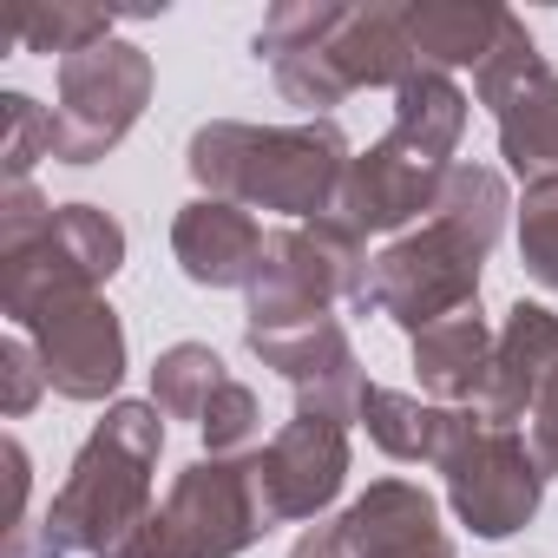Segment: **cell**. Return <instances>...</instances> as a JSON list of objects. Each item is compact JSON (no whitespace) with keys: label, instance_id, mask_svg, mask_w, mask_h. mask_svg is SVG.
I'll return each mask as SVG.
<instances>
[{"label":"cell","instance_id":"ffe728a7","mask_svg":"<svg viewBox=\"0 0 558 558\" xmlns=\"http://www.w3.org/2000/svg\"><path fill=\"white\" fill-rule=\"evenodd\" d=\"M499 158L532 184V178H551L558 171V73H532L499 112Z\"/></svg>","mask_w":558,"mask_h":558},{"label":"cell","instance_id":"7a4b0ae2","mask_svg":"<svg viewBox=\"0 0 558 558\" xmlns=\"http://www.w3.org/2000/svg\"><path fill=\"white\" fill-rule=\"evenodd\" d=\"M158 453H165V414L151 401H112L47 506L34 532V558H112L158 512L151 506Z\"/></svg>","mask_w":558,"mask_h":558},{"label":"cell","instance_id":"484cf974","mask_svg":"<svg viewBox=\"0 0 558 558\" xmlns=\"http://www.w3.org/2000/svg\"><path fill=\"white\" fill-rule=\"evenodd\" d=\"M0 119H8V138H0V171H8V184H27V171L40 158H53V112L34 93H0Z\"/></svg>","mask_w":558,"mask_h":558},{"label":"cell","instance_id":"52a82bcc","mask_svg":"<svg viewBox=\"0 0 558 558\" xmlns=\"http://www.w3.org/2000/svg\"><path fill=\"white\" fill-rule=\"evenodd\" d=\"M362 269H368V243H362L349 223H336V217L269 230V243H263V269H256V283L243 290V296H250L243 323L329 316L336 303L355 296Z\"/></svg>","mask_w":558,"mask_h":558},{"label":"cell","instance_id":"3957f363","mask_svg":"<svg viewBox=\"0 0 558 558\" xmlns=\"http://www.w3.org/2000/svg\"><path fill=\"white\" fill-rule=\"evenodd\" d=\"M125 269V230L99 204H47L34 184L0 191V310L34 323L53 303L99 296Z\"/></svg>","mask_w":558,"mask_h":558},{"label":"cell","instance_id":"d6986e66","mask_svg":"<svg viewBox=\"0 0 558 558\" xmlns=\"http://www.w3.org/2000/svg\"><path fill=\"white\" fill-rule=\"evenodd\" d=\"M362 427H368V440H375L388 460H401V466H440L447 434H453V408L368 381V395H362Z\"/></svg>","mask_w":558,"mask_h":558},{"label":"cell","instance_id":"8fae6325","mask_svg":"<svg viewBox=\"0 0 558 558\" xmlns=\"http://www.w3.org/2000/svg\"><path fill=\"white\" fill-rule=\"evenodd\" d=\"M21 336L34 342V355L47 368V388L60 401H106L112 408V395L125 381V323L106 296L53 303L34 323H21Z\"/></svg>","mask_w":558,"mask_h":558},{"label":"cell","instance_id":"4316f807","mask_svg":"<svg viewBox=\"0 0 558 558\" xmlns=\"http://www.w3.org/2000/svg\"><path fill=\"white\" fill-rule=\"evenodd\" d=\"M256 427H263V408H256V388H243V381H223V388L210 395L204 421H197L210 460H236V453L256 440Z\"/></svg>","mask_w":558,"mask_h":558},{"label":"cell","instance_id":"5bb4252c","mask_svg":"<svg viewBox=\"0 0 558 558\" xmlns=\"http://www.w3.org/2000/svg\"><path fill=\"white\" fill-rule=\"evenodd\" d=\"M336 532H342L349 558H453L440 506L414 480H375L362 499H349Z\"/></svg>","mask_w":558,"mask_h":558},{"label":"cell","instance_id":"ba28073f","mask_svg":"<svg viewBox=\"0 0 558 558\" xmlns=\"http://www.w3.org/2000/svg\"><path fill=\"white\" fill-rule=\"evenodd\" d=\"M158 532L171 538L178 558H243L256 538L276 532L269 506H263V486H256V466L250 453L236 460H191L165 506H158Z\"/></svg>","mask_w":558,"mask_h":558},{"label":"cell","instance_id":"9a60e30c","mask_svg":"<svg viewBox=\"0 0 558 558\" xmlns=\"http://www.w3.org/2000/svg\"><path fill=\"white\" fill-rule=\"evenodd\" d=\"M329 60V73L342 80V93H362V86H388L401 93L414 73H421V53L408 40V14L395 0H368V8H349L336 21V34L316 47Z\"/></svg>","mask_w":558,"mask_h":558},{"label":"cell","instance_id":"e0dca14e","mask_svg":"<svg viewBox=\"0 0 558 558\" xmlns=\"http://www.w3.org/2000/svg\"><path fill=\"white\" fill-rule=\"evenodd\" d=\"M551 355H558V316H551L545 303H525V296H519V303L506 310V323H499L493 381H486L480 414H486L493 427H519V434H525V414H532V395H538Z\"/></svg>","mask_w":558,"mask_h":558},{"label":"cell","instance_id":"30bf717a","mask_svg":"<svg viewBox=\"0 0 558 558\" xmlns=\"http://www.w3.org/2000/svg\"><path fill=\"white\" fill-rule=\"evenodd\" d=\"M243 342L263 368H276L296 388V414H323V421H362V355L342 329V316H296V323H243Z\"/></svg>","mask_w":558,"mask_h":558},{"label":"cell","instance_id":"7c38bea8","mask_svg":"<svg viewBox=\"0 0 558 558\" xmlns=\"http://www.w3.org/2000/svg\"><path fill=\"white\" fill-rule=\"evenodd\" d=\"M250 466H256V486L276 525L323 519L349 486V427L323 414H296L276 427L263 453H250Z\"/></svg>","mask_w":558,"mask_h":558},{"label":"cell","instance_id":"d4e9b609","mask_svg":"<svg viewBox=\"0 0 558 558\" xmlns=\"http://www.w3.org/2000/svg\"><path fill=\"white\" fill-rule=\"evenodd\" d=\"M532 73H545V53H538V40H532V27L519 21V14H506V27H499V40H493V53H486V66L473 73V86H480V106H506Z\"/></svg>","mask_w":558,"mask_h":558},{"label":"cell","instance_id":"9c48e42d","mask_svg":"<svg viewBox=\"0 0 558 558\" xmlns=\"http://www.w3.org/2000/svg\"><path fill=\"white\" fill-rule=\"evenodd\" d=\"M447 171H453V158H440V151H427V145H414L408 132H395L388 125V138H375L368 151H355V165H349V178H342V197H336V223H349L362 243L368 236H408L414 223H427L434 217V204H440V191H447Z\"/></svg>","mask_w":558,"mask_h":558},{"label":"cell","instance_id":"ac0fdd59","mask_svg":"<svg viewBox=\"0 0 558 558\" xmlns=\"http://www.w3.org/2000/svg\"><path fill=\"white\" fill-rule=\"evenodd\" d=\"M401 14L421 66L434 73H460V66L480 73L506 27V8H493V0H401Z\"/></svg>","mask_w":558,"mask_h":558},{"label":"cell","instance_id":"f546056e","mask_svg":"<svg viewBox=\"0 0 558 558\" xmlns=\"http://www.w3.org/2000/svg\"><path fill=\"white\" fill-rule=\"evenodd\" d=\"M290 558H349V545H342V532H336V519H329V525H310V532L290 545Z\"/></svg>","mask_w":558,"mask_h":558},{"label":"cell","instance_id":"6da1fadb","mask_svg":"<svg viewBox=\"0 0 558 558\" xmlns=\"http://www.w3.org/2000/svg\"><path fill=\"white\" fill-rule=\"evenodd\" d=\"M349 165L355 151L336 119H303V125L210 119L184 145V171L197 178L204 197H223L243 210H283L296 223H316L336 210Z\"/></svg>","mask_w":558,"mask_h":558},{"label":"cell","instance_id":"2e32d148","mask_svg":"<svg viewBox=\"0 0 558 558\" xmlns=\"http://www.w3.org/2000/svg\"><path fill=\"white\" fill-rule=\"evenodd\" d=\"M408 342H414V375H421V395L427 401H440V408H480L486 401L499 329L480 310H460L447 323H427Z\"/></svg>","mask_w":558,"mask_h":558},{"label":"cell","instance_id":"7402d4cb","mask_svg":"<svg viewBox=\"0 0 558 558\" xmlns=\"http://www.w3.org/2000/svg\"><path fill=\"white\" fill-rule=\"evenodd\" d=\"M223 381H230V375H223L217 349H204V342H171V349L151 362V408H158L165 421H204V408H210V395H217Z\"/></svg>","mask_w":558,"mask_h":558},{"label":"cell","instance_id":"4fadbf2b","mask_svg":"<svg viewBox=\"0 0 558 558\" xmlns=\"http://www.w3.org/2000/svg\"><path fill=\"white\" fill-rule=\"evenodd\" d=\"M263 223L223 197H191L171 217V256L197 290H250L263 269Z\"/></svg>","mask_w":558,"mask_h":558},{"label":"cell","instance_id":"277c9868","mask_svg":"<svg viewBox=\"0 0 558 558\" xmlns=\"http://www.w3.org/2000/svg\"><path fill=\"white\" fill-rule=\"evenodd\" d=\"M499 236H486L480 223H466L460 210L434 204L427 223H414L408 236L381 243L362 269V283L349 296V310L362 316H388L408 336H421L427 323H447L460 310H480V269L493 256Z\"/></svg>","mask_w":558,"mask_h":558},{"label":"cell","instance_id":"8992f818","mask_svg":"<svg viewBox=\"0 0 558 558\" xmlns=\"http://www.w3.org/2000/svg\"><path fill=\"white\" fill-rule=\"evenodd\" d=\"M60 99H53V158L60 165H99L125 145V132L151 106V53L132 40H99L73 60H60Z\"/></svg>","mask_w":558,"mask_h":558},{"label":"cell","instance_id":"603a6c76","mask_svg":"<svg viewBox=\"0 0 558 558\" xmlns=\"http://www.w3.org/2000/svg\"><path fill=\"white\" fill-rule=\"evenodd\" d=\"M112 21H119L112 8L53 0V8H21V14H14V40H21L27 53H60V60H73V53L112 40Z\"/></svg>","mask_w":558,"mask_h":558},{"label":"cell","instance_id":"f1b7e54d","mask_svg":"<svg viewBox=\"0 0 558 558\" xmlns=\"http://www.w3.org/2000/svg\"><path fill=\"white\" fill-rule=\"evenodd\" d=\"M525 440H532V453H538V466H545V480H551V473H558V355H551V368H545V381H538V395H532Z\"/></svg>","mask_w":558,"mask_h":558},{"label":"cell","instance_id":"5b68a950","mask_svg":"<svg viewBox=\"0 0 558 558\" xmlns=\"http://www.w3.org/2000/svg\"><path fill=\"white\" fill-rule=\"evenodd\" d=\"M447 506L473 538H512L538 519L545 466L519 427H493L480 408H453V434L440 453Z\"/></svg>","mask_w":558,"mask_h":558},{"label":"cell","instance_id":"cb8c5ba5","mask_svg":"<svg viewBox=\"0 0 558 558\" xmlns=\"http://www.w3.org/2000/svg\"><path fill=\"white\" fill-rule=\"evenodd\" d=\"M519 263L532 283L558 290V171L519 191Z\"/></svg>","mask_w":558,"mask_h":558},{"label":"cell","instance_id":"83f0119b","mask_svg":"<svg viewBox=\"0 0 558 558\" xmlns=\"http://www.w3.org/2000/svg\"><path fill=\"white\" fill-rule=\"evenodd\" d=\"M40 395H47V368H40L34 342H27V336L0 342V408L21 421V414H34V408H40Z\"/></svg>","mask_w":558,"mask_h":558},{"label":"cell","instance_id":"44dd1931","mask_svg":"<svg viewBox=\"0 0 558 558\" xmlns=\"http://www.w3.org/2000/svg\"><path fill=\"white\" fill-rule=\"evenodd\" d=\"M466 106H473V99L453 86V73L421 66V73L395 93V132H408L414 145H427V151L453 158V151H460V138H466Z\"/></svg>","mask_w":558,"mask_h":558}]
</instances>
